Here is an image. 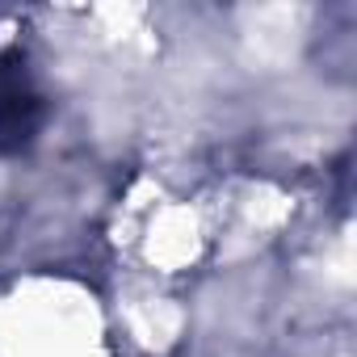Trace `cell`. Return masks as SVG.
<instances>
[{
  "label": "cell",
  "instance_id": "cell-1",
  "mask_svg": "<svg viewBox=\"0 0 357 357\" xmlns=\"http://www.w3.org/2000/svg\"><path fill=\"white\" fill-rule=\"evenodd\" d=\"M43 126V97L17 55H0V151H22Z\"/></svg>",
  "mask_w": 357,
  "mask_h": 357
}]
</instances>
